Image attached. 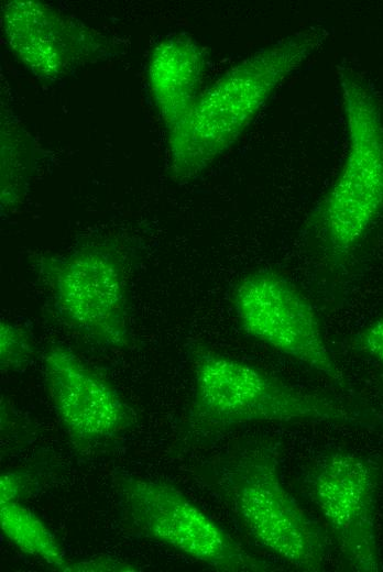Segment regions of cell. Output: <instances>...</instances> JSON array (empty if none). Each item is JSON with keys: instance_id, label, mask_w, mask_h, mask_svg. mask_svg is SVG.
I'll list each match as a JSON object with an SVG mask.
<instances>
[{"instance_id": "cell-1", "label": "cell", "mask_w": 383, "mask_h": 572, "mask_svg": "<svg viewBox=\"0 0 383 572\" xmlns=\"http://www.w3.org/2000/svg\"><path fill=\"white\" fill-rule=\"evenodd\" d=\"M338 78L347 152L302 229L315 287L331 306L346 298L362 248L383 216V109L357 70L340 66Z\"/></svg>"}, {"instance_id": "cell-2", "label": "cell", "mask_w": 383, "mask_h": 572, "mask_svg": "<svg viewBox=\"0 0 383 572\" xmlns=\"http://www.w3.org/2000/svg\"><path fill=\"white\" fill-rule=\"evenodd\" d=\"M327 37L322 25L294 32L248 56L201 91L187 113L167 130L172 177L189 180L209 168Z\"/></svg>"}, {"instance_id": "cell-3", "label": "cell", "mask_w": 383, "mask_h": 572, "mask_svg": "<svg viewBox=\"0 0 383 572\" xmlns=\"http://www.w3.org/2000/svg\"><path fill=\"white\" fill-rule=\"evenodd\" d=\"M192 371L188 421L203 436L255 422L383 426V417L357 396L308 392L211 349L192 352Z\"/></svg>"}, {"instance_id": "cell-4", "label": "cell", "mask_w": 383, "mask_h": 572, "mask_svg": "<svg viewBox=\"0 0 383 572\" xmlns=\"http://www.w3.org/2000/svg\"><path fill=\"white\" fill-rule=\"evenodd\" d=\"M281 453V442L272 437L242 441L217 462L216 484L256 546L295 570L325 571L329 538L285 487Z\"/></svg>"}, {"instance_id": "cell-5", "label": "cell", "mask_w": 383, "mask_h": 572, "mask_svg": "<svg viewBox=\"0 0 383 572\" xmlns=\"http://www.w3.org/2000/svg\"><path fill=\"white\" fill-rule=\"evenodd\" d=\"M119 505L128 526L139 535L220 572L283 570L239 544L220 525L175 485L140 476L119 480Z\"/></svg>"}, {"instance_id": "cell-6", "label": "cell", "mask_w": 383, "mask_h": 572, "mask_svg": "<svg viewBox=\"0 0 383 572\" xmlns=\"http://www.w3.org/2000/svg\"><path fill=\"white\" fill-rule=\"evenodd\" d=\"M231 304L247 336L355 395L335 361L313 302L286 275L273 268L244 274L232 289Z\"/></svg>"}, {"instance_id": "cell-7", "label": "cell", "mask_w": 383, "mask_h": 572, "mask_svg": "<svg viewBox=\"0 0 383 572\" xmlns=\"http://www.w3.org/2000/svg\"><path fill=\"white\" fill-rule=\"evenodd\" d=\"M42 273L54 311L68 328L105 349L129 344L125 264L116 245L88 243L50 256Z\"/></svg>"}, {"instance_id": "cell-8", "label": "cell", "mask_w": 383, "mask_h": 572, "mask_svg": "<svg viewBox=\"0 0 383 572\" xmlns=\"http://www.w3.org/2000/svg\"><path fill=\"white\" fill-rule=\"evenodd\" d=\"M302 482L344 564L358 572L381 570L375 525L379 465L363 454L332 448L314 458Z\"/></svg>"}, {"instance_id": "cell-9", "label": "cell", "mask_w": 383, "mask_h": 572, "mask_svg": "<svg viewBox=\"0 0 383 572\" xmlns=\"http://www.w3.org/2000/svg\"><path fill=\"white\" fill-rule=\"evenodd\" d=\"M43 367L51 404L76 444L109 441L131 426V410L117 388L69 348L51 345Z\"/></svg>"}, {"instance_id": "cell-10", "label": "cell", "mask_w": 383, "mask_h": 572, "mask_svg": "<svg viewBox=\"0 0 383 572\" xmlns=\"http://www.w3.org/2000/svg\"><path fill=\"white\" fill-rule=\"evenodd\" d=\"M2 28L14 56L43 80L63 78L109 51L100 34L39 1L6 2Z\"/></svg>"}, {"instance_id": "cell-11", "label": "cell", "mask_w": 383, "mask_h": 572, "mask_svg": "<svg viewBox=\"0 0 383 572\" xmlns=\"http://www.w3.org/2000/svg\"><path fill=\"white\" fill-rule=\"evenodd\" d=\"M205 68V52L190 36L171 35L153 48L147 79L166 130L173 128L195 103L201 92Z\"/></svg>"}, {"instance_id": "cell-12", "label": "cell", "mask_w": 383, "mask_h": 572, "mask_svg": "<svg viewBox=\"0 0 383 572\" xmlns=\"http://www.w3.org/2000/svg\"><path fill=\"white\" fill-rule=\"evenodd\" d=\"M0 526L4 537L22 552L58 571H63L68 562L54 534L22 503L0 504Z\"/></svg>"}, {"instance_id": "cell-13", "label": "cell", "mask_w": 383, "mask_h": 572, "mask_svg": "<svg viewBox=\"0 0 383 572\" xmlns=\"http://www.w3.org/2000/svg\"><path fill=\"white\" fill-rule=\"evenodd\" d=\"M31 152L21 145H2L1 154V209L15 206L24 196L32 174Z\"/></svg>"}, {"instance_id": "cell-14", "label": "cell", "mask_w": 383, "mask_h": 572, "mask_svg": "<svg viewBox=\"0 0 383 572\" xmlns=\"http://www.w3.org/2000/svg\"><path fill=\"white\" fill-rule=\"evenodd\" d=\"M34 356L33 340L28 330L9 321L0 322V367L4 372L23 371Z\"/></svg>"}, {"instance_id": "cell-15", "label": "cell", "mask_w": 383, "mask_h": 572, "mask_svg": "<svg viewBox=\"0 0 383 572\" xmlns=\"http://www.w3.org/2000/svg\"><path fill=\"white\" fill-rule=\"evenodd\" d=\"M351 345L383 370V314L354 333Z\"/></svg>"}, {"instance_id": "cell-16", "label": "cell", "mask_w": 383, "mask_h": 572, "mask_svg": "<svg viewBox=\"0 0 383 572\" xmlns=\"http://www.w3.org/2000/svg\"><path fill=\"white\" fill-rule=\"evenodd\" d=\"M32 477L28 472L4 471L0 477V504L19 502L26 498L31 492Z\"/></svg>"}, {"instance_id": "cell-17", "label": "cell", "mask_w": 383, "mask_h": 572, "mask_svg": "<svg viewBox=\"0 0 383 572\" xmlns=\"http://www.w3.org/2000/svg\"><path fill=\"white\" fill-rule=\"evenodd\" d=\"M135 565L118 561L111 558H91L77 562H67L64 572H109V571H138Z\"/></svg>"}]
</instances>
